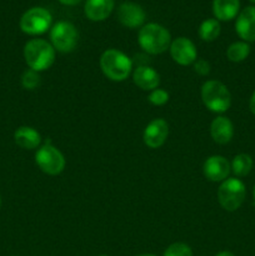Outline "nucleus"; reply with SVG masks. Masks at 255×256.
<instances>
[{
  "label": "nucleus",
  "instance_id": "nucleus-9",
  "mask_svg": "<svg viewBox=\"0 0 255 256\" xmlns=\"http://www.w3.org/2000/svg\"><path fill=\"white\" fill-rule=\"evenodd\" d=\"M170 55L172 60L180 65H190L195 62L198 56L195 44L184 36L176 38L170 44Z\"/></svg>",
  "mask_w": 255,
  "mask_h": 256
},
{
  "label": "nucleus",
  "instance_id": "nucleus-20",
  "mask_svg": "<svg viewBox=\"0 0 255 256\" xmlns=\"http://www.w3.org/2000/svg\"><path fill=\"white\" fill-rule=\"evenodd\" d=\"M199 35L204 42H214L220 35V24L216 19H206L200 24Z\"/></svg>",
  "mask_w": 255,
  "mask_h": 256
},
{
  "label": "nucleus",
  "instance_id": "nucleus-28",
  "mask_svg": "<svg viewBox=\"0 0 255 256\" xmlns=\"http://www.w3.org/2000/svg\"><path fill=\"white\" fill-rule=\"evenodd\" d=\"M215 256H235V255L230 252H218Z\"/></svg>",
  "mask_w": 255,
  "mask_h": 256
},
{
  "label": "nucleus",
  "instance_id": "nucleus-25",
  "mask_svg": "<svg viewBox=\"0 0 255 256\" xmlns=\"http://www.w3.org/2000/svg\"><path fill=\"white\" fill-rule=\"evenodd\" d=\"M194 70L199 75H208L210 72V64L204 59H198L194 62Z\"/></svg>",
  "mask_w": 255,
  "mask_h": 256
},
{
  "label": "nucleus",
  "instance_id": "nucleus-14",
  "mask_svg": "<svg viewBox=\"0 0 255 256\" xmlns=\"http://www.w3.org/2000/svg\"><path fill=\"white\" fill-rule=\"evenodd\" d=\"M132 80L142 90H154L160 84V75L148 65H139L134 70Z\"/></svg>",
  "mask_w": 255,
  "mask_h": 256
},
{
  "label": "nucleus",
  "instance_id": "nucleus-2",
  "mask_svg": "<svg viewBox=\"0 0 255 256\" xmlns=\"http://www.w3.org/2000/svg\"><path fill=\"white\" fill-rule=\"evenodd\" d=\"M138 42L145 52L156 55L169 49L170 44H172V36L164 26L155 24V22H150L140 29Z\"/></svg>",
  "mask_w": 255,
  "mask_h": 256
},
{
  "label": "nucleus",
  "instance_id": "nucleus-3",
  "mask_svg": "<svg viewBox=\"0 0 255 256\" xmlns=\"http://www.w3.org/2000/svg\"><path fill=\"white\" fill-rule=\"evenodd\" d=\"M24 58L28 66L35 72L49 69L55 60V49L44 39H32L25 44Z\"/></svg>",
  "mask_w": 255,
  "mask_h": 256
},
{
  "label": "nucleus",
  "instance_id": "nucleus-5",
  "mask_svg": "<svg viewBox=\"0 0 255 256\" xmlns=\"http://www.w3.org/2000/svg\"><path fill=\"white\" fill-rule=\"evenodd\" d=\"M246 189L242 180L230 178L224 180L218 189V200L222 209L226 212H235L244 202Z\"/></svg>",
  "mask_w": 255,
  "mask_h": 256
},
{
  "label": "nucleus",
  "instance_id": "nucleus-27",
  "mask_svg": "<svg viewBox=\"0 0 255 256\" xmlns=\"http://www.w3.org/2000/svg\"><path fill=\"white\" fill-rule=\"evenodd\" d=\"M58 2H60L62 4H64V5H76V4H79L82 0H58Z\"/></svg>",
  "mask_w": 255,
  "mask_h": 256
},
{
  "label": "nucleus",
  "instance_id": "nucleus-15",
  "mask_svg": "<svg viewBox=\"0 0 255 256\" xmlns=\"http://www.w3.org/2000/svg\"><path fill=\"white\" fill-rule=\"evenodd\" d=\"M210 134L218 144H228L234 136V125L228 118L218 116L210 125Z\"/></svg>",
  "mask_w": 255,
  "mask_h": 256
},
{
  "label": "nucleus",
  "instance_id": "nucleus-4",
  "mask_svg": "<svg viewBox=\"0 0 255 256\" xmlns=\"http://www.w3.org/2000/svg\"><path fill=\"white\" fill-rule=\"evenodd\" d=\"M202 99L212 112H225L232 105V94L226 85L218 80H209L202 86Z\"/></svg>",
  "mask_w": 255,
  "mask_h": 256
},
{
  "label": "nucleus",
  "instance_id": "nucleus-19",
  "mask_svg": "<svg viewBox=\"0 0 255 256\" xmlns=\"http://www.w3.org/2000/svg\"><path fill=\"white\" fill-rule=\"evenodd\" d=\"M250 45L245 42H232L226 50V56L232 62H242L249 56Z\"/></svg>",
  "mask_w": 255,
  "mask_h": 256
},
{
  "label": "nucleus",
  "instance_id": "nucleus-32",
  "mask_svg": "<svg viewBox=\"0 0 255 256\" xmlns=\"http://www.w3.org/2000/svg\"><path fill=\"white\" fill-rule=\"evenodd\" d=\"M99 256H108V255H99Z\"/></svg>",
  "mask_w": 255,
  "mask_h": 256
},
{
  "label": "nucleus",
  "instance_id": "nucleus-12",
  "mask_svg": "<svg viewBox=\"0 0 255 256\" xmlns=\"http://www.w3.org/2000/svg\"><path fill=\"white\" fill-rule=\"evenodd\" d=\"M118 20L124 26L135 29L144 24L145 12L140 5L134 2H122L118 9Z\"/></svg>",
  "mask_w": 255,
  "mask_h": 256
},
{
  "label": "nucleus",
  "instance_id": "nucleus-16",
  "mask_svg": "<svg viewBox=\"0 0 255 256\" xmlns=\"http://www.w3.org/2000/svg\"><path fill=\"white\" fill-rule=\"evenodd\" d=\"M114 9V0H86L84 6L85 15L92 22L105 20Z\"/></svg>",
  "mask_w": 255,
  "mask_h": 256
},
{
  "label": "nucleus",
  "instance_id": "nucleus-1",
  "mask_svg": "<svg viewBox=\"0 0 255 256\" xmlns=\"http://www.w3.org/2000/svg\"><path fill=\"white\" fill-rule=\"evenodd\" d=\"M100 68L108 79L124 82L132 72V62L120 50L108 49L100 56Z\"/></svg>",
  "mask_w": 255,
  "mask_h": 256
},
{
  "label": "nucleus",
  "instance_id": "nucleus-24",
  "mask_svg": "<svg viewBox=\"0 0 255 256\" xmlns=\"http://www.w3.org/2000/svg\"><path fill=\"white\" fill-rule=\"evenodd\" d=\"M149 102H152V105H156V106H160V105L166 104L168 100H169V94L168 92L162 89H154L152 90V92L149 94Z\"/></svg>",
  "mask_w": 255,
  "mask_h": 256
},
{
  "label": "nucleus",
  "instance_id": "nucleus-8",
  "mask_svg": "<svg viewBox=\"0 0 255 256\" xmlns=\"http://www.w3.org/2000/svg\"><path fill=\"white\" fill-rule=\"evenodd\" d=\"M35 162L42 172L48 175L60 174L65 168L64 155L50 142H46L38 150L35 154Z\"/></svg>",
  "mask_w": 255,
  "mask_h": 256
},
{
  "label": "nucleus",
  "instance_id": "nucleus-31",
  "mask_svg": "<svg viewBox=\"0 0 255 256\" xmlns=\"http://www.w3.org/2000/svg\"><path fill=\"white\" fill-rule=\"evenodd\" d=\"M250 2H254V4H255V0H250Z\"/></svg>",
  "mask_w": 255,
  "mask_h": 256
},
{
  "label": "nucleus",
  "instance_id": "nucleus-10",
  "mask_svg": "<svg viewBox=\"0 0 255 256\" xmlns=\"http://www.w3.org/2000/svg\"><path fill=\"white\" fill-rule=\"evenodd\" d=\"M202 172L205 178L210 182H224L232 172V165L222 155H212L205 160Z\"/></svg>",
  "mask_w": 255,
  "mask_h": 256
},
{
  "label": "nucleus",
  "instance_id": "nucleus-11",
  "mask_svg": "<svg viewBox=\"0 0 255 256\" xmlns=\"http://www.w3.org/2000/svg\"><path fill=\"white\" fill-rule=\"evenodd\" d=\"M169 135V125L164 119H154L146 125L144 130L145 145L150 149H158L162 146Z\"/></svg>",
  "mask_w": 255,
  "mask_h": 256
},
{
  "label": "nucleus",
  "instance_id": "nucleus-21",
  "mask_svg": "<svg viewBox=\"0 0 255 256\" xmlns=\"http://www.w3.org/2000/svg\"><path fill=\"white\" fill-rule=\"evenodd\" d=\"M252 169V159L248 154H238L232 159V170L236 176H246Z\"/></svg>",
  "mask_w": 255,
  "mask_h": 256
},
{
  "label": "nucleus",
  "instance_id": "nucleus-30",
  "mask_svg": "<svg viewBox=\"0 0 255 256\" xmlns=\"http://www.w3.org/2000/svg\"><path fill=\"white\" fill-rule=\"evenodd\" d=\"M138 256H155V255H152V254H142V255H138Z\"/></svg>",
  "mask_w": 255,
  "mask_h": 256
},
{
  "label": "nucleus",
  "instance_id": "nucleus-29",
  "mask_svg": "<svg viewBox=\"0 0 255 256\" xmlns=\"http://www.w3.org/2000/svg\"><path fill=\"white\" fill-rule=\"evenodd\" d=\"M252 198H254V202H255V185H254V189H252Z\"/></svg>",
  "mask_w": 255,
  "mask_h": 256
},
{
  "label": "nucleus",
  "instance_id": "nucleus-6",
  "mask_svg": "<svg viewBox=\"0 0 255 256\" xmlns=\"http://www.w3.org/2000/svg\"><path fill=\"white\" fill-rule=\"evenodd\" d=\"M52 14L44 8H32L20 19V29L29 35H40L48 32L52 25Z\"/></svg>",
  "mask_w": 255,
  "mask_h": 256
},
{
  "label": "nucleus",
  "instance_id": "nucleus-17",
  "mask_svg": "<svg viewBox=\"0 0 255 256\" xmlns=\"http://www.w3.org/2000/svg\"><path fill=\"white\" fill-rule=\"evenodd\" d=\"M15 142L19 145L22 149L32 150L35 149L40 145L42 142V136L39 132L30 126H20L18 128L16 132L14 134Z\"/></svg>",
  "mask_w": 255,
  "mask_h": 256
},
{
  "label": "nucleus",
  "instance_id": "nucleus-23",
  "mask_svg": "<svg viewBox=\"0 0 255 256\" xmlns=\"http://www.w3.org/2000/svg\"><path fill=\"white\" fill-rule=\"evenodd\" d=\"M164 256H192V250L184 242H174L164 252Z\"/></svg>",
  "mask_w": 255,
  "mask_h": 256
},
{
  "label": "nucleus",
  "instance_id": "nucleus-26",
  "mask_svg": "<svg viewBox=\"0 0 255 256\" xmlns=\"http://www.w3.org/2000/svg\"><path fill=\"white\" fill-rule=\"evenodd\" d=\"M249 109L252 114L255 115V92H252V98H250V102H249Z\"/></svg>",
  "mask_w": 255,
  "mask_h": 256
},
{
  "label": "nucleus",
  "instance_id": "nucleus-7",
  "mask_svg": "<svg viewBox=\"0 0 255 256\" xmlns=\"http://www.w3.org/2000/svg\"><path fill=\"white\" fill-rule=\"evenodd\" d=\"M78 38L76 28L69 22H58L50 32L52 48L60 52H72L76 46Z\"/></svg>",
  "mask_w": 255,
  "mask_h": 256
},
{
  "label": "nucleus",
  "instance_id": "nucleus-18",
  "mask_svg": "<svg viewBox=\"0 0 255 256\" xmlns=\"http://www.w3.org/2000/svg\"><path fill=\"white\" fill-rule=\"evenodd\" d=\"M240 8L239 0H214L212 12L215 18L222 22H229L238 15Z\"/></svg>",
  "mask_w": 255,
  "mask_h": 256
},
{
  "label": "nucleus",
  "instance_id": "nucleus-13",
  "mask_svg": "<svg viewBox=\"0 0 255 256\" xmlns=\"http://www.w3.org/2000/svg\"><path fill=\"white\" fill-rule=\"evenodd\" d=\"M235 30L245 42H255V6H246L242 9L238 15Z\"/></svg>",
  "mask_w": 255,
  "mask_h": 256
},
{
  "label": "nucleus",
  "instance_id": "nucleus-22",
  "mask_svg": "<svg viewBox=\"0 0 255 256\" xmlns=\"http://www.w3.org/2000/svg\"><path fill=\"white\" fill-rule=\"evenodd\" d=\"M22 84L25 89L34 90L39 86L40 84V75L39 72L32 69H28L22 76Z\"/></svg>",
  "mask_w": 255,
  "mask_h": 256
}]
</instances>
